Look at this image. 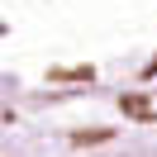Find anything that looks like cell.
<instances>
[{"label": "cell", "instance_id": "6da1fadb", "mask_svg": "<svg viewBox=\"0 0 157 157\" xmlns=\"http://www.w3.org/2000/svg\"><path fill=\"white\" fill-rule=\"evenodd\" d=\"M119 105H124V114H138V119H157V114H152V105H147L143 95H124Z\"/></svg>", "mask_w": 157, "mask_h": 157}, {"label": "cell", "instance_id": "7a4b0ae2", "mask_svg": "<svg viewBox=\"0 0 157 157\" xmlns=\"http://www.w3.org/2000/svg\"><path fill=\"white\" fill-rule=\"evenodd\" d=\"M109 128H90V133H76V143H105Z\"/></svg>", "mask_w": 157, "mask_h": 157}]
</instances>
